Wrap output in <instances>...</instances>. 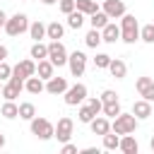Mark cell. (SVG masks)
Returning a JSON list of instances; mask_svg holds the SVG:
<instances>
[{"label": "cell", "instance_id": "6da1fadb", "mask_svg": "<svg viewBox=\"0 0 154 154\" xmlns=\"http://www.w3.org/2000/svg\"><path fill=\"white\" fill-rule=\"evenodd\" d=\"M29 130H31V135H34L36 140H41V142H48V140H53L55 125H53L48 118H43V116H34V118L29 120Z\"/></svg>", "mask_w": 154, "mask_h": 154}, {"label": "cell", "instance_id": "7a4b0ae2", "mask_svg": "<svg viewBox=\"0 0 154 154\" xmlns=\"http://www.w3.org/2000/svg\"><path fill=\"white\" fill-rule=\"evenodd\" d=\"M120 41L123 43H135L140 41V24L135 19V14H123L120 17Z\"/></svg>", "mask_w": 154, "mask_h": 154}, {"label": "cell", "instance_id": "3957f363", "mask_svg": "<svg viewBox=\"0 0 154 154\" xmlns=\"http://www.w3.org/2000/svg\"><path fill=\"white\" fill-rule=\"evenodd\" d=\"M5 34L7 36H12V38H17V36H22L24 31H29V17L24 14V12H17V14H12V17H7V22H5Z\"/></svg>", "mask_w": 154, "mask_h": 154}, {"label": "cell", "instance_id": "277c9868", "mask_svg": "<svg viewBox=\"0 0 154 154\" xmlns=\"http://www.w3.org/2000/svg\"><path fill=\"white\" fill-rule=\"evenodd\" d=\"M137 125H140V120H137L132 113H123V111H120V113L113 118L111 130H113L116 135H128V132H135Z\"/></svg>", "mask_w": 154, "mask_h": 154}, {"label": "cell", "instance_id": "5b68a950", "mask_svg": "<svg viewBox=\"0 0 154 154\" xmlns=\"http://www.w3.org/2000/svg\"><path fill=\"white\" fill-rule=\"evenodd\" d=\"M87 94H89L87 84L77 82V84H72V87H67V89H65L63 99H65V103H67V106H79L82 101H87Z\"/></svg>", "mask_w": 154, "mask_h": 154}, {"label": "cell", "instance_id": "8992f818", "mask_svg": "<svg viewBox=\"0 0 154 154\" xmlns=\"http://www.w3.org/2000/svg\"><path fill=\"white\" fill-rule=\"evenodd\" d=\"M48 60H51L55 67L67 65V48L63 46V41H51V43H48Z\"/></svg>", "mask_w": 154, "mask_h": 154}, {"label": "cell", "instance_id": "52a82bcc", "mask_svg": "<svg viewBox=\"0 0 154 154\" xmlns=\"http://www.w3.org/2000/svg\"><path fill=\"white\" fill-rule=\"evenodd\" d=\"M67 67H70V75H72V77H82L84 70H87V55H84L82 51L67 53Z\"/></svg>", "mask_w": 154, "mask_h": 154}, {"label": "cell", "instance_id": "ba28073f", "mask_svg": "<svg viewBox=\"0 0 154 154\" xmlns=\"http://www.w3.org/2000/svg\"><path fill=\"white\" fill-rule=\"evenodd\" d=\"M72 132H75V120H72L70 116H63V118H58L53 137H55L58 142H67V140L72 137Z\"/></svg>", "mask_w": 154, "mask_h": 154}, {"label": "cell", "instance_id": "9c48e42d", "mask_svg": "<svg viewBox=\"0 0 154 154\" xmlns=\"http://www.w3.org/2000/svg\"><path fill=\"white\" fill-rule=\"evenodd\" d=\"M31 75H36V60L34 58H24V60H19L17 65H12V77H17V79H26V77H31Z\"/></svg>", "mask_w": 154, "mask_h": 154}, {"label": "cell", "instance_id": "30bf717a", "mask_svg": "<svg viewBox=\"0 0 154 154\" xmlns=\"http://www.w3.org/2000/svg\"><path fill=\"white\" fill-rule=\"evenodd\" d=\"M22 89H24V82L17 79V77H10V79L2 84V91H0V94H2L7 101H14V99L22 94Z\"/></svg>", "mask_w": 154, "mask_h": 154}, {"label": "cell", "instance_id": "8fae6325", "mask_svg": "<svg viewBox=\"0 0 154 154\" xmlns=\"http://www.w3.org/2000/svg\"><path fill=\"white\" fill-rule=\"evenodd\" d=\"M135 89L142 99L147 101H154V79L152 77H137L135 79Z\"/></svg>", "mask_w": 154, "mask_h": 154}, {"label": "cell", "instance_id": "7c38bea8", "mask_svg": "<svg viewBox=\"0 0 154 154\" xmlns=\"http://www.w3.org/2000/svg\"><path fill=\"white\" fill-rule=\"evenodd\" d=\"M101 10L111 17V19H120L128 10H125V2L123 0H103V5H101Z\"/></svg>", "mask_w": 154, "mask_h": 154}, {"label": "cell", "instance_id": "4fadbf2b", "mask_svg": "<svg viewBox=\"0 0 154 154\" xmlns=\"http://www.w3.org/2000/svg\"><path fill=\"white\" fill-rule=\"evenodd\" d=\"M137 120H147V118H152V101H147V99H137L135 103H132V111H130Z\"/></svg>", "mask_w": 154, "mask_h": 154}, {"label": "cell", "instance_id": "5bb4252c", "mask_svg": "<svg viewBox=\"0 0 154 154\" xmlns=\"http://www.w3.org/2000/svg\"><path fill=\"white\" fill-rule=\"evenodd\" d=\"M70 84H67V79L65 77H51V79H46V91L48 94H53V96H58V94H65V89H67Z\"/></svg>", "mask_w": 154, "mask_h": 154}, {"label": "cell", "instance_id": "9a60e30c", "mask_svg": "<svg viewBox=\"0 0 154 154\" xmlns=\"http://www.w3.org/2000/svg\"><path fill=\"white\" fill-rule=\"evenodd\" d=\"M101 41H103V43H116V41H120V26H118L116 22H108V24L101 29Z\"/></svg>", "mask_w": 154, "mask_h": 154}, {"label": "cell", "instance_id": "2e32d148", "mask_svg": "<svg viewBox=\"0 0 154 154\" xmlns=\"http://www.w3.org/2000/svg\"><path fill=\"white\" fill-rule=\"evenodd\" d=\"M118 149H120L123 154H137V152H140V144H137V140L132 137V132H128V135H120Z\"/></svg>", "mask_w": 154, "mask_h": 154}, {"label": "cell", "instance_id": "e0dca14e", "mask_svg": "<svg viewBox=\"0 0 154 154\" xmlns=\"http://www.w3.org/2000/svg\"><path fill=\"white\" fill-rule=\"evenodd\" d=\"M36 75L46 82V79H51L53 75H55V65L48 60V58H43V60H36Z\"/></svg>", "mask_w": 154, "mask_h": 154}, {"label": "cell", "instance_id": "ac0fdd59", "mask_svg": "<svg viewBox=\"0 0 154 154\" xmlns=\"http://www.w3.org/2000/svg\"><path fill=\"white\" fill-rule=\"evenodd\" d=\"M89 128H91V132H94V135H106V132L111 130V123H108V118H106V116H101V113H99V116H94V118H91Z\"/></svg>", "mask_w": 154, "mask_h": 154}, {"label": "cell", "instance_id": "d6986e66", "mask_svg": "<svg viewBox=\"0 0 154 154\" xmlns=\"http://www.w3.org/2000/svg\"><path fill=\"white\" fill-rule=\"evenodd\" d=\"M116 79H123L125 75H128V65H125V60H120V58H111V63H108V67H106Z\"/></svg>", "mask_w": 154, "mask_h": 154}, {"label": "cell", "instance_id": "ffe728a7", "mask_svg": "<svg viewBox=\"0 0 154 154\" xmlns=\"http://www.w3.org/2000/svg\"><path fill=\"white\" fill-rule=\"evenodd\" d=\"M24 89H26L29 94H41V91H46V82H43L38 75H31V77L24 79Z\"/></svg>", "mask_w": 154, "mask_h": 154}, {"label": "cell", "instance_id": "44dd1931", "mask_svg": "<svg viewBox=\"0 0 154 154\" xmlns=\"http://www.w3.org/2000/svg\"><path fill=\"white\" fill-rule=\"evenodd\" d=\"M87 19H89L91 29H99V31H101V29H103V26H106V24L111 22V17H108V14L103 12V10H96V12H94V14H89Z\"/></svg>", "mask_w": 154, "mask_h": 154}, {"label": "cell", "instance_id": "7402d4cb", "mask_svg": "<svg viewBox=\"0 0 154 154\" xmlns=\"http://www.w3.org/2000/svg\"><path fill=\"white\" fill-rule=\"evenodd\" d=\"M29 58H34V60H43V58H48V43H43V41H34L31 48H29Z\"/></svg>", "mask_w": 154, "mask_h": 154}, {"label": "cell", "instance_id": "603a6c76", "mask_svg": "<svg viewBox=\"0 0 154 154\" xmlns=\"http://www.w3.org/2000/svg\"><path fill=\"white\" fill-rule=\"evenodd\" d=\"M63 34H65V26H63L60 22H51V24H46V38H51V41H60Z\"/></svg>", "mask_w": 154, "mask_h": 154}, {"label": "cell", "instance_id": "cb8c5ba5", "mask_svg": "<svg viewBox=\"0 0 154 154\" xmlns=\"http://www.w3.org/2000/svg\"><path fill=\"white\" fill-rule=\"evenodd\" d=\"M0 116H2V118H7V120L19 118V103H14V101H7V99H5V103H2V108H0Z\"/></svg>", "mask_w": 154, "mask_h": 154}, {"label": "cell", "instance_id": "d4e9b609", "mask_svg": "<svg viewBox=\"0 0 154 154\" xmlns=\"http://www.w3.org/2000/svg\"><path fill=\"white\" fill-rule=\"evenodd\" d=\"M84 22H87V14H82L79 10H72V12L67 14V26H70V29H75V31H77V29H82V26H84Z\"/></svg>", "mask_w": 154, "mask_h": 154}, {"label": "cell", "instance_id": "484cf974", "mask_svg": "<svg viewBox=\"0 0 154 154\" xmlns=\"http://www.w3.org/2000/svg\"><path fill=\"white\" fill-rule=\"evenodd\" d=\"M29 36H31L34 41H43V38H46V24L38 22V19L31 22V24H29Z\"/></svg>", "mask_w": 154, "mask_h": 154}, {"label": "cell", "instance_id": "4316f807", "mask_svg": "<svg viewBox=\"0 0 154 154\" xmlns=\"http://www.w3.org/2000/svg\"><path fill=\"white\" fill-rule=\"evenodd\" d=\"M101 140H103V149L106 152H116L118 149V142H120V135H116L113 130H108L106 135H101Z\"/></svg>", "mask_w": 154, "mask_h": 154}, {"label": "cell", "instance_id": "83f0119b", "mask_svg": "<svg viewBox=\"0 0 154 154\" xmlns=\"http://www.w3.org/2000/svg\"><path fill=\"white\" fill-rule=\"evenodd\" d=\"M75 10H79L82 14H94L96 10H99V5H96V0H75Z\"/></svg>", "mask_w": 154, "mask_h": 154}, {"label": "cell", "instance_id": "f1b7e54d", "mask_svg": "<svg viewBox=\"0 0 154 154\" xmlns=\"http://www.w3.org/2000/svg\"><path fill=\"white\" fill-rule=\"evenodd\" d=\"M84 43H87V48H99V43H103L101 41V31L99 29H89L87 36H84Z\"/></svg>", "mask_w": 154, "mask_h": 154}, {"label": "cell", "instance_id": "f546056e", "mask_svg": "<svg viewBox=\"0 0 154 154\" xmlns=\"http://www.w3.org/2000/svg\"><path fill=\"white\" fill-rule=\"evenodd\" d=\"M120 111H123L120 108V101H108V103L101 106V116H106V118H116Z\"/></svg>", "mask_w": 154, "mask_h": 154}, {"label": "cell", "instance_id": "4dcf8cb0", "mask_svg": "<svg viewBox=\"0 0 154 154\" xmlns=\"http://www.w3.org/2000/svg\"><path fill=\"white\" fill-rule=\"evenodd\" d=\"M34 116H36V106H34L31 101L19 103V118H22V120H31Z\"/></svg>", "mask_w": 154, "mask_h": 154}, {"label": "cell", "instance_id": "1f68e13d", "mask_svg": "<svg viewBox=\"0 0 154 154\" xmlns=\"http://www.w3.org/2000/svg\"><path fill=\"white\" fill-rule=\"evenodd\" d=\"M94 116H96V113H94L87 103H84V106H79V111H77V120H79V123H87V125L91 123V118H94Z\"/></svg>", "mask_w": 154, "mask_h": 154}, {"label": "cell", "instance_id": "d6a6232c", "mask_svg": "<svg viewBox=\"0 0 154 154\" xmlns=\"http://www.w3.org/2000/svg\"><path fill=\"white\" fill-rule=\"evenodd\" d=\"M140 41H144V43H154V24H144V26H140Z\"/></svg>", "mask_w": 154, "mask_h": 154}, {"label": "cell", "instance_id": "836d02e7", "mask_svg": "<svg viewBox=\"0 0 154 154\" xmlns=\"http://www.w3.org/2000/svg\"><path fill=\"white\" fill-rule=\"evenodd\" d=\"M108 63H111V55H108V53H96L94 65H96L99 70H106V67H108Z\"/></svg>", "mask_w": 154, "mask_h": 154}, {"label": "cell", "instance_id": "e575fe53", "mask_svg": "<svg viewBox=\"0 0 154 154\" xmlns=\"http://www.w3.org/2000/svg\"><path fill=\"white\" fill-rule=\"evenodd\" d=\"M12 77V65L7 60H0V82H7Z\"/></svg>", "mask_w": 154, "mask_h": 154}, {"label": "cell", "instance_id": "d590c367", "mask_svg": "<svg viewBox=\"0 0 154 154\" xmlns=\"http://www.w3.org/2000/svg\"><path fill=\"white\" fill-rule=\"evenodd\" d=\"M87 106H89V108H91V111H94V113L99 116V113H101V106H103V103H101V99H99V96H87Z\"/></svg>", "mask_w": 154, "mask_h": 154}, {"label": "cell", "instance_id": "8d00e7d4", "mask_svg": "<svg viewBox=\"0 0 154 154\" xmlns=\"http://www.w3.org/2000/svg\"><path fill=\"white\" fill-rule=\"evenodd\" d=\"M99 99H101V103H108V101H118V94H116L113 89H103Z\"/></svg>", "mask_w": 154, "mask_h": 154}, {"label": "cell", "instance_id": "74e56055", "mask_svg": "<svg viewBox=\"0 0 154 154\" xmlns=\"http://www.w3.org/2000/svg\"><path fill=\"white\" fill-rule=\"evenodd\" d=\"M75 10V0H60V12L63 14H70Z\"/></svg>", "mask_w": 154, "mask_h": 154}, {"label": "cell", "instance_id": "f35d334b", "mask_svg": "<svg viewBox=\"0 0 154 154\" xmlns=\"http://www.w3.org/2000/svg\"><path fill=\"white\" fill-rule=\"evenodd\" d=\"M60 152H63V154H77V144H72V142L67 140V142H63Z\"/></svg>", "mask_w": 154, "mask_h": 154}, {"label": "cell", "instance_id": "ab89813d", "mask_svg": "<svg viewBox=\"0 0 154 154\" xmlns=\"http://www.w3.org/2000/svg\"><path fill=\"white\" fill-rule=\"evenodd\" d=\"M7 55H10L7 46H2V43H0V60H7Z\"/></svg>", "mask_w": 154, "mask_h": 154}, {"label": "cell", "instance_id": "60d3db41", "mask_svg": "<svg viewBox=\"0 0 154 154\" xmlns=\"http://www.w3.org/2000/svg\"><path fill=\"white\" fill-rule=\"evenodd\" d=\"M5 22H7V14H5V10H0V29L5 26Z\"/></svg>", "mask_w": 154, "mask_h": 154}, {"label": "cell", "instance_id": "b9f144b4", "mask_svg": "<svg viewBox=\"0 0 154 154\" xmlns=\"http://www.w3.org/2000/svg\"><path fill=\"white\" fill-rule=\"evenodd\" d=\"M82 152H84V154H94V152H99V149H96V147H84Z\"/></svg>", "mask_w": 154, "mask_h": 154}, {"label": "cell", "instance_id": "7bdbcfd3", "mask_svg": "<svg viewBox=\"0 0 154 154\" xmlns=\"http://www.w3.org/2000/svg\"><path fill=\"white\" fill-rule=\"evenodd\" d=\"M5 142H7V140H5V135H2V132H0V149H2V147H5Z\"/></svg>", "mask_w": 154, "mask_h": 154}, {"label": "cell", "instance_id": "ee69618b", "mask_svg": "<svg viewBox=\"0 0 154 154\" xmlns=\"http://www.w3.org/2000/svg\"><path fill=\"white\" fill-rule=\"evenodd\" d=\"M41 2H43V5H55L58 0H41Z\"/></svg>", "mask_w": 154, "mask_h": 154}, {"label": "cell", "instance_id": "f6af8a7d", "mask_svg": "<svg viewBox=\"0 0 154 154\" xmlns=\"http://www.w3.org/2000/svg\"><path fill=\"white\" fill-rule=\"evenodd\" d=\"M149 149H152V152H154V137H152V140H149Z\"/></svg>", "mask_w": 154, "mask_h": 154}, {"label": "cell", "instance_id": "bcb514c9", "mask_svg": "<svg viewBox=\"0 0 154 154\" xmlns=\"http://www.w3.org/2000/svg\"><path fill=\"white\" fill-rule=\"evenodd\" d=\"M152 116H154V101H152Z\"/></svg>", "mask_w": 154, "mask_h": 154}, {"label": "cell", "instance_id": "7dc6e473", "mask_svg": "<svg viewBox=\"0 0 154 154\" xmlns=\"http://www.w3.org/2000/svg\"><path fill=\"white\" fill-rule=\"evenodd\" d=\"M0 91H2V82H0Z\"/></svg>", "mask_w": 154, "mask_h": 154}, {"label": "cell", "instance_id": "c3c4849f", "mask_svg": "<svg viewBox=\"0 0 154 154\" xmlns=\"http://www.w3.org/2000/svg\"><path fill=\"white\" fill-rule=\"evenodd\" d=\"M19 2H26V0H19Z\"/></svg>", "mask_w": 154, "mask_h": 154}]
</instances>
